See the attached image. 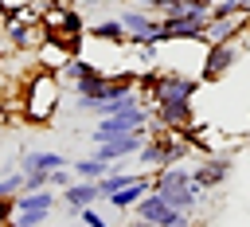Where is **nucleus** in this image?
I'll use <instances>...</instances> for the list:
<instances>
[{
    "mask_svg": "<svg viewBox=\"0 0 250 227\" xmlns=\"http://www.w3.org/2000/svg\"><path fill=\"white\" fill-rule=\"evenodd\" d=\"M191 153V141L188 137H176V129H148V141L141 145L137 160L145 168H168V164H180L184 157Z\"/></svg>",
    "mask_w": 250,
    "mask_h": 227,
    "instance_id": "nucleus-1",
    "label": "nucleus"
},
{
    "mask_svg": "<svg viewBox=\"0 0 250 227\" xmlns=\"http://www.w3.org/2000/svg\"><path fill=\"white\" fill-rule=\"evenodd\" d=\"M152 192H160L172 207H180V211H195V204H199V188L191 184V168H184V164H168V168H156V176H152Z\"/></svg>",
    "mask_w": 250,
    "mask_h": 227,
    "instance_id": "nucleus-2",
    "label": "nucleus"
},
{
    "mask_svg": "<svg viewBox=\"0 0 250 227\" xmlns=\"http://www.w3.org/2000/svg\"><path fill=\"white\" fill-rule=\"evenodd\" d=\"M137 90H148L152 102H191L199 82L188 78V74H160V70H148L137 78Z\"/></svg>",
    "mask_w": 250,
    "mask_h": 227,
    "instance_id": "nucleus-3",
    "label": "nucleus"
},
{
    "mask_svg": "<svg viewBox=\"0 0 250 227\" xmlns=\"http://www.w3.org/2000/svg\"><path fill=\"white\" fill-rule=\"evenodd\" d=\"M62 78H55V74H39L31 86H27V121H51L55 117V110H59V98H62V86H59Z\"/></svg>",
    "mask_w": 250,
    "mask_h": 227,
    "instance_id": "nucleus-4",
    "label": "nucleus"
},
{
    "mask_svg": "<svg viewBox=\"0 0 250 227\" xmlns=\"http://www.w3.org/2000/svg\"><path fill=\"white\" fill-rule=\"evenodd\" d=\"M152 121V110L148 106H133V110H121V114H109L94 125V141H109V137H121V133H137V129H148Z\"/></svg>",
    "mask_w": 250,
    "mask_h": 227,
    "instance_id": "nucleus-5",
    "label": "nucleus"
},
{
    "mask_svg": "<svg viewBox=\"0 0 250 227\" xmlns=\"http://www.w3.org/2000/svg\"><path fill=\"white\" fill-rule=\"evenodd\" d=\"M141 219H148V223H156V227H188L191 223V211H180V207H172L160 192H145L141 200H137V207H133Z\"/></svg>",
    "mask_w": 250,
    "mask_h": 227,
    "instance_id": "nucleus-6",
    "label": "nucleus"
},
{
    "mask_svg": "<svg viewBox=\"0 0 250 227\" xmlns=\"http://www.w3.org/2000/svg\"><path fill=\"white\" fill-rule=\"evenodd\" d=\"M207 23H211V16H203V12L160 16V31H156V43H168V39H203V35H207Z\"/></svg>",
    "mask_w": 250,
    "mask_h": 227,
    "instance_id": "nucleus-7",
    "label": "nucleus"
},
{
    "mask_svg": "<svg viewBox=\"0 0 250 227\" xmlns=\"http://www.w3.org/2000/svg\"><path fill=\"white\" fill-rule=\"evenodd\" d=\"M55 204H59L55 188H39V192H20V196H16V219H23V223H35V227H43V223L51 219Z\"/></svg>",
    "mask_w": 250,
    "mask_h": 227,
    "instance_id": "nucleus-8",
    "label": "nucleus"
},
{
    "mask_svg": "<svg viewBox=\"0 0 250 227\" xmlns=\"http://www.w3.org/2000/svg\"><path fill=\"white\" fill-rule=\"evenodd\" d=\"M148 141V129H137V133H121V137H109V141H94V157H102L105 164H121L129 157L141 153V145Z\"/></svg>",
    "mask_w": 250,
    "mask_h": 227,
    "instance_id": "nucleus-9",
    "label": "nucleus"
},
{
    "mask_svg": "<svg viewBox=\"0 0 250 227\" xmlns=\"http://www.w3.org/2000/svg\"><path fill=\"white\" fill-rule=\"evenodd\" d=\"M234 63H238V47H234V39H215L211 51H207V59H203V82H219Z\"/></svg>",
    "mask_w": 250,
    "mask_h": 227,
    "instance_id": "nucleus-10",
    "label": "nucleus"
},
{
    "mask_svg": "<svg viewBox=\"0 0 250 227\" xmlns=\"http://www.w3.org/2000/svg\"><path fill=\"white\" fill-rule=\"evenodd\" d=\"M117 20L125 23L129 43H148V39H156V31H160V20H156L148 8H145V12H137V8H121Z\"/></svg>",
    "mask_w": 250,
    "mask_h": 227,
    "instance_id": "nucleus-11",
    "label": "nucleus"
},
{
    "mask_svg": "<svg viewBox=\"0 0 250 227\" xmlns=\"http://www.w3.org/2000/svg\"><path fill=\"white\" fill-rule=\"evenodd\" d=\"M59 200H62L66 215H78L82 207H90V204H98V200H105V196H102L98 180H74V184H66V188L59 192Z\"/></svg>",
    "mask_w": 250,
    "mask_h": 227,
    "instance_id": "nucleus-12",
    "label": "nucleus"
},
{
    "mask_svg": "<svg viewBox=\"0 0 250 227\" xmlns=\"http://www.w3.org/2000/svg\"><path fill=\"white\" fill-rule=\"evenodd\" d=\"M227 176H230V160H227V157H207L203 164H195V168H191V184H195L199 192L219 188Z\"/></svg>",
    "mask_w": 250,
    "mask_h": 227,
    "instance_id": "nucleus-13",
    "label": "nucleus"
},
{
    "mask_svg": "<svg viewBox=\"0 0 250 227\" xmlns=\"http://www.w3.org/2000/svg\"><path fill=\"white\" fill-rule=\"evenodd\" d=\"M152 117L164 129H188L191 125V102H152Z\"/></svg>",
    "mask_w": 250,
    "mask_h": 227,
    "instance_id": "nucleus-14",
    "label": "nucleus"
},
{
    "mask_svg": "<svg viewBox=\"0 0 250 227\" xmlns=\"http://www.w3.org/2000/svg\"><path fill=\"white\" fill-rule=\"evenodd\" d=\"M62 164H66V157L55 153V149H23L20 153V168L23 172H55Z\"/></svg>",
    "mask_w": 250,
    "mask_h": 227,
    "instance_id": "nucleus-15",
    "label": "nucleus"
},
{
    "mask_svg": "<svg viewBox=\"0 0 250 227\" xmlns=\"http://www.w3.org/2000/svg\"><path fill=\"white\" fill-rule=\"evenodd\" d=\"M148 188H152V176H145V172H141V176H137L133 184H125L121 192L105 196V204H109V207H117V211H133V207H137V200H141Z\"/></svg>",
    "mask_w": 250,
    "mask_h": 227,
    "instance_id": "nucleus-16",
    "label": "nucleus"
},
{
    "mask_svg": "<svg viewBox=\"0 0 250 227\" xmlns=\"http://www.w3.org/2000/svg\"><path fill=\"white\" fill-rule=\"evenodd\" d=\"M86 35L90 39H105V43H129V31H125V23L117 20V16H109V20H98V23H86Z\"/></svg>",
    "mask_w": 250,
    "mask_h": 227,
    "instance_id": "nucleus-17",
    "label": "nucleus"
},
{
    "mask_svg": "<svg viewBox=\"0 0 250 227\" xmlns=\"http://www.w3.org/2000/svg\"><path fill=\"white\" fill-rule=\"evenodd\" d=\"M39 27H43L39 20H27V23L16 20V23H8V39H12V47H16V51L35 47V43H39Z\"/></svg>",
    "mask_w": 250,
    "mask_h": 227,
    "instance_id": "nucleus-18",
    "label": "nucleus"
},
{
    "mask_svg": "<svg viewBox=\"0 0 250 227\" xmlns=\"http://www.w3.org/2000/svg\"><path fill=\"white\" fill-rule=\"evenodd\" d=\"M70 168H74V176H78V180H102V176H105V172H109L113 164H105L102 157H94V153H90V157H82V160H74Z\"/></svg>",
    "mask_w": 250,
    "mask_h": 227,
    "instance_id": "nucleus-19",
    "label": "nucleus"
},
{
    "mask_svg": "<svg viewBox=\"0 0 250 227\" xmlns=\"http://www.w3.org/2000/svg\"><path fill=\"white\" fill-rule=\"evenodd\" d=\"M137 176H141V172H121V164H113V168L98 180V188H102V196H113V192H121L125 184H133Z\"/></svg>",
    "mask_w": 250,
    "mask_h": 227,
    "instance_id": "nucleus-20",
    "label": "nucleus"
},
{
    "mask_svg": "<svg viewBox=\"0 0 250 227\" xmlns=\"http://www.w3.org/2000/svg\"><path fill=\"white\" fill-rule=\"evenodd\" d=\"M51 188V172H23V192H39Z\"/></svg>",
    "mask_w": 250,
    "mask_h": 227,
    "instance_id": "nucleus-21",
    "label": "nucleus"
},
{
    "mask_svg": "<svg viewBox=\"0 0 250 227\" xmlns=\"http://www.w3.org/2000/svg\"><path fill=\"white\" fill-rule=\"evenodd\" d=\"M74 180H78V176H74V168H70V164H62V168H55V172H51V188H59V192H62L66 184H74Z\"/></svg>",
    "mask_w": 250,
    "mask_h": 227,
    "instance_id": "nucleus-22",
    "label": "nucleus"
},
{
    "mask_svg": "<svg viewBox=\"0 0 250 227\" xmlns=\"http://www.w3.org/2000/svg\"><path fill=\"white\" fill-rule=\"evenodd\" d=\"M78 223H86V227H109V223L102 219V211H98V204H90V207H82V211H78Z\"/></svg>",
    "mask_w": 250,
    "mask_h": 227,
    "instance_id": "nucleus-23",
    "label": "nucleus"
},
{
    "mask_svg": "<svg viewBox=\"0 0 250 227\" xmlns=\"http://www.w3.org/2000/svg\"><path fill=\"white\" fill-rule=\"evenodd\" d=\"M16 215V196H0V227H8Z\"/></svg>",
    "mask_w": 250,
    "mask_h": 227,
    "instance_id": "nucleus-24",
    "label": "nucleus"
},
{
    "mask_svg": "<svg viewBox=\"0 0 250 227\" xmlns=\"http://www.w3.org/2000/svg\"><path fill=\"white\" fill-rule=\"evenodd\" d=\"M129 227H156V223H148V219H141V215H137V219H133Z\"/></svg>",
    "mask_w": 250,
    "mask_h": 227,
    "instance_id": "nucleus-25",
    "label": "nucleus"
},
{
    "mask_svg": "<svg viewBox=\"0 0 250 227\" xmlns=\"http://www.w3.org/2000/svg\"><path fill=\"white\" fill-rule=\"evenodd\" d=\"M8 227H35V223H23V219H16V215H12V223H8Z\"/></svg>",
    "mask_w": 250,
    "mask_h": 227,
    "instance_id": "nucleus-26",
    "label": "nucleus"
},
{
    "mask_svg": "<svg viewBox=\"0 0 250 227\" xmlns=\"http://www.w3.org/2000/svg\"><path fill=\"white\" fill-rule=\"evenodd\" d=\"M86 4H102V0H86Z\"/></svg>",
    "mask_w": 250,
    "mask_h": 227,
    "instance_id": "nucleus-27",
    "label": "nucleus"
},
{
    "mask_svg": "<svg viewBox=\"0 0 250 227\" xmlns=\"http://www.w3.org/2000/svg\"><path fill=\"white\" fill-rule=\"evenodd\" d=\"M211 4H219V0H211Z\"/></svg>",
    "mask_w": 250,
    "mask_h": 227,
    "instance_id": "nucleus-28",
    "label": "nucleus"
}]
</instances>
